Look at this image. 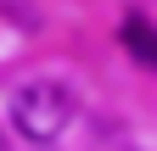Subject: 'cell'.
I'll return each instance as SVG.
<instances>
[{
    "label": "cell",
    "mask_w": 157,
    "mask_h": 151,
    "mask_svg": "<svg viewBox=\"0 0 157 151\" xmlns=\"http://www.w3.org/2000/svg\"><path fill=\"white\" fill-rule=\"evenodd\" d=\"M73 118V90L56 79H34L23 90H11V129L28 145H51Z\"/></svg>",
    "instance_id": "cell-1"
},
{
    "label": "cell",
    "mask_w": 157,
    "mask_h": 151,
    "mask_svg": "<svg viewBox=\"0 0 157 151\" xmlns=\"http://www.w3.org/2000/svg\"><path fill=\"white\" fill-rule=\"evenodd\" d=\"M124 50H129L140 67L157 73V28L146 23V17H124Z\"/></svg>",
    "instance_id": "cell-2"
}]
</instances>
